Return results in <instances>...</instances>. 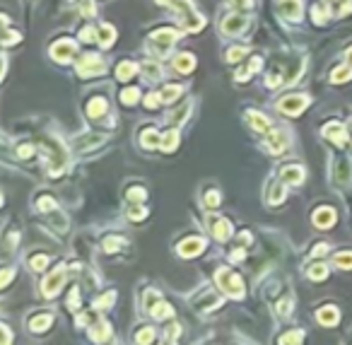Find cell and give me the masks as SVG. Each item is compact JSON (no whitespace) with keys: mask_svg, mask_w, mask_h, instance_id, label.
I'll list each match as a JSON object with an SVG mask.
<instances>
[{"mask_svg":"<svg viewBox=\"0 0 352 345\" xmlns=\"http://www.w3.org/2000/svg\"><path fill=\"white\" fill-rule=\"evenodd\" d=\"M169 5L176 8V10L181 12V22H184V27H186V29H190V32L203 29V17H200V14H196V10H193V5H190L188 0H172Z\"/></svg>","mask_w":352,"mask_h":345,"instance_id":"1","label":"cell"},{"mask_svg":"<svg viewBox=\"0 0 352 345\" xmlns=\"http://www.w3.org/2000/svg\"><path fill=\"white\" fill-rule=\"evenodd\" d=\"M176 39H178V34H176L174 29H157V32L152 34L150 46H152V51H154L157 56H166L172 48H174Z\"/></svg>","mask_w":352,"mask_h":345,"instance_id":"2","label":"cell"},{"mask_svg":"<svg viewBox=\"0 0 352 345\" xmlns=\"http://www.w3.org/2000/svg\"><path fill=\"white\" fill-rule=\"evenodd\" d=\"M217 285L227 292V294H234V297H242V294H244V282H242V278L236 276V273H232V270H220V273H217Z\"/></svg>","mask_w":352,"mask_h":345,"instance_id":"3","label":"cell"},{"mask_svg":"<svg viewBox=\"0 0 352 345\" xmlns=\"http://www.w3.org/2000/svg\"><path fill=\"white\" fill-rule=\"evenodd\" d=\"M63 280H66V270H63V268H56V270H51V273L46 276V280L41 282V292H44L46 297H54L56 292L60 290Z\"/></svg>","mask_w":352,"mask_h":345,"instance_id":"4","label":"cell"},{"mask_svg":"<svg viewBox=\"0 0 352 345\" xmlns=\"http://www.w3.org/2000/svg\"><path fill=\"white\" fill-rule=\"evenodd\" d=\"M306 104H309V99L302 97V94H294V97H284L280 102V111L282 114H290V116H297L302 111L306 109Z\"/></svg>","mask_w":352,"mask_h":345,"instance_id":"5","label":"cell"},{"mask_svg":"<svg viewBox=\"0 0 352 345\" xmlns=\"http://www.w3.org/2000/svg\"><path fill=\"white\" fill-rule=\"evenodd\" d=\"M106 66L102 63V58L99 56H87L84 60H80V66H78V72H80L82 78H87V75H96V72H104Z\"/></svg>","mask_w":352,"mask_h":345,"instance_id":"6","label":"cell"},{"mask_svg":"<svg viewBox=\"0 0 352 345\" xmlns=\"http://www.w3.org/2000/svg\"><path fill=\"white\" fill-rule=\"evenodd\" d=\"M75 54H78V46H75L72 42H66V39H63V42H58L54 48H51V56H54L56 60H60V63L72 60V56H75Z\"/></svg>","mask_w":352,"mask_h":345,"instance_id":"7","label":"cell"},{"mask_svg":"<svg viewBox=\"0 0 352 345\" xmlns=\"http://www.w3.org/2000/svg\"><path fill=\"white\" fill-rule=\"evenodd\" d=\"M203 248H205V239L193 236V239H186V242H181V244H178V254H181V256H186V258H190V256H198Z\"/></svg>","mask_w":352,"mask_h":345,"instance_id":"8","label":"cell"},{"mask_svg":"<svg viewBox=\"0 0 352 345\" xmlns=\"http://www.w3.org/2000/svg\"><path fill=\"white\" fill-rule=\"evenodd\" d=\"M333 222H336V212H333V208H318V210L314 212V224H316V227H321V230L333 227Z\"/></svg>","mask_w":352,"mask_h":345,"instance_id":"9","label":"cell"},{"mask_svg":"<svg viewBox=\"0 0 352 345\" xmlns=\"http://www.w3.org/2000/svg\"><path fill=\"white\" fill-rule=\"evenodd\" d=\"M324 133L333 140V142H338V145H345V140H348V130H345L342 124H328L324 128Z\"/></svg>","mask_w":352,"mask_h":345,"instance_id":"10","label":"cell"},{"mask_svg":"<svg viewBox=\"0 0 352 345\" xmlns=\"http://www.w3.org/2000/svg\"><path fill=\"white\" fill-rule=\"evenodd\" d=\"M210 224H212V234H215L220 242H224V239H230V236H232L230 220H224V218H215Z\"/></svg>","mask_w":352,"mask_h":345,"instance_id":"11","label":"cell"},{"mask_svg":"<svg viewBox=\"0 0 352 345\" xmlns=\"http://www.w3.org/2000/svg\"><path fill=\"white\" fill-rule=\"evenodd\" d=\"M280 10L287 20H292V22H297L299 17H302V2L299 0H282L280 2Z\"/></svg>","mask_w":352,"mask_h":345,"instance_id":"12","label":"cell"},{"mask_svg":"<svg viewBox=\"0 0 352 345\" xmlns=\"http://www.w3.org/2000/svg\"><path fill=\"white\" fill-rule=\"evenodd\" d=\"M244 27H246V20L242 14H232V17H227V20L222 22V32H224V34H239Z\"/></svg>","mask_w":352,"mask_h":345,"instance_id":"13","label":"cell"},{"mask_svg":"<svg viewBox=\"0 0 352 345\" xmlns=\"http://www.w3.org/2000/svg\"><path fill=\"white\" fill-rule=\"evenodd\" d=\"M304 179V169L299 164H292V166H284L282 169V181L284 184H302Z\"/></svg>","mask_w":352,"mask_h":345,"instance_id":"14","label":"cell"},{"mask_svg":"<svg viewBox=\"0 0 352 345\" xmlns=\"http://www.w3.org/2000/svg\"><path fill=\"white\" fill-rule=\"evenodd\" d=\"M142 145H145L148 150L162 148V136H160L154 128H148V130H142Z\"/></svg>","mask_w":352,"mask_h":345,"instance_id":"15","label":"cell"},{"mask_svg":"<svg viewBox=\"0 0 352 345\" xmlns=\"http://www.w3.org/2000/svg\"><path fill=\"white\" fill-rule=\"evenodd\" d=\"M174 68L178 70V72H190V70L196 68V58L190 54H181L174 58Z\"/></svg>","mask_w":352,"mask_h":345,"instance_id":"16","label":"cell"},{"mask_svg":"<svg viewBox=\"0 0 352 345\" xmlns=\"http://www.w3.org/2000/svg\"><path fill=\"white\" fill-rule=\"evenodd\" d=\"M268 148H270L272 154H280V152L287 148V138H284V133H270V136H268Z\"/></svg>","mask_w":352,"mask_h":345,"instance_id":"17","label":"cell"},{"mask_svg":"<svg viewBox=\"0 0 352 345\" xmlns=\"http://www.w3.org/2000/svg\"><path fill=\"white\" fill-rule=\"evenodd\" d=\"M51 324H54V316H51V314H41V316H34L29 321V328L34 333H41V331H46Z\"/></svg>","mask_w":352,"mask_h":345,"instance_id":"18","label":"cell"},{"mask_svg":"<svg viewBox=\"0 0 352 345\" xmlns=\"http://www.w3.org/2000/svg\"><path fill=\"white\" fill-rule=\"evenodd\" d=\"M318 321H321L324 326H336V324H338V309H336V306H324V309L318 312Z\"/></svg>","mask_w":352,"mask_h":345,"instance_id":"19","label":"cell"},{"mask_svg":"<svg viewBox=\"0 0 352 345\" xmlns=\"http://www.w3.org/2000/svg\"><path fill=\"white\" fill-rule=\"evenodd\" d=\"M268 200H270V203H282L284 200V181L282 184H278V181L268 184Z\"/></svg>","mask_w":352,"mask_h":345,"instance_id":"20","label":"cell"},{"mask_svg":"<svg viewBox=\"0 0 352 345\" xmlns=\"http://www.w3.org/2000/svg\"><path fill=\"white\" fill-rule=\"evenodd\" d=\"M108 336H111V326H108L106 321H99V324L92 326V338H94L96 343H104Z\"/></svg>","mask_w":352,"mask_h":345,"instance_id":"21","label":"cell"},{"mask_svg":"<svg viewBox=\"0 0 352 345\" xmlns=\"http://www.w3.org/2000/svg\"><path fill=\"white\" fill-rule=\"evenodd\" d=\"M136 72H138V66H136V63H130V60H123L121 66L116 68V78H118V80H130V78H133Z\"/></svg>","mask_w":352,"mask_h":345,"instance_id":"22","label":"cell"},{"mask_svg":"<svg viewBox=\"0 0 352 345\" xmlns=\"http://www.w3.org/2000/svg\"><path fill=\"white\" fill-rule=\"evenodd\" d=\"M248 124L254 126L256 130H268V128H270V118H266V116L258 114V111H251V114H248Z\"/></svg>","mask_w":352,"mask_h":345,"instance_id":"23","label":"cell"},{"mask_svg":"<svg viewBox=\"0 0 352 345\" xmlns=\"http://www.w3.org/2000/svg\"><path fill=\"white\" fill-rule=\"evenodd\" d=\"M114 39H116V29L111 27V24H102L99 27V44L102 46H111Z\"/></svg>","mask_w":352,"mask_h":345,"instance_id":"24","label":"cell"},{"mask_svg":"<svg viewBox=\"0 0 352 345\" xmlns=\"http://www.w3.org/2000/svg\"><path fill=\"white\" fill-rule=\"evenodd\" d=\"M176 145H178V133L172 128V130H166V133L162 136V150L172 152V150H176Z\"/></svg>","mask_w":352,"mask_h":345,"instance_id":"25","label":"cell"},{"mask_svg":"<svg viewBox=\"0 0 352 345\" xmlns=\"http://www.w3.org/2000/svg\"><path fill=\"white\" fill-rule=\"evenodd\" d=\"M106 111V102L104 99L96 97L94 102H90V106H87V114H90V118H99L102 114Z\"/></svg>","mask_w":352,"mask_h":345,"instance_id":"26","label":"cell"},{"mask_svg":"<svg viewBox=\"0 0 352 345\" xmlns=\"http://www.w3.org/2000/svg\"><path fill=\"white\" fill-rule=\"evenodd\" d=\"M162 102H166V104H172V102H176V99L181 97V87L178 84H169V87H164L162 90Z\"/></svg>","mask_w":352,"mask_h":345,"instance_id":"27","label":"cell"},{"mask_svg":"<svg viewBox=\"0 0 352 345\" xmlns=\"http://www.w3.org/2000/svg\"><path fill=\"white\" fill-rule=\"evenodd\" d=\"M352 78V66H340L333 70V82H345Z\"/></svg>","mask_w":352,"mask_h":345,"instance_id":"28","label":"cell"},{"mask_svg":"<svg viewBox=\"0 0 352 345\" xmlns=\"http://www.w3.org/2000/svg\"><path fill=\"white\" fill-rule=\"evenodd\" d=\"M150 314H152L154 318H169L172 314H174V309H172L169 304L162 302V304H157V306H152V312H150Z\"/></svg>","mask_w":352,"mask_h":345,"instance_id":"29","label":"cell"},{"mask_svg":"<svg viewBox=\"0 0 352 345\" xmlns=\"http://www.w3.org/2000/svg\"><path fill=\"white\" fill-rule=\"evenodd\" d=\"M154 340V328H142V331L136 336V343L138 345H150Z\"/></svg>","mask_w":352,"mask_h":345,"instance_id":"30","label":"cell"},{"mask_svg":"<svg viewBox=\"0 0 352 345\" xmlns=\"http://www.w3.org/2000/svg\"><path fill=\"white\" fill-rule=\"evenodd\" d=\"M188 114H190V104H188V102H186V104H184L181 109L176 111V114H172V118H169V121H172V124H184Z\"/></svg>","mask_w":352,"mask_h":345,"instance_id":"31","label":"cell"},{"mask_svg":"<svg viewBox=\"0 0 352 345\" xmlns=\"http://www.w3.org/2000/svg\"><path fill=\"white\" fill-rule=\"evenodd\" d=\"M299 343H302V333L299 331H290L280 338V345H299Z\"/></svg>","mask_w":352,"mask_h":345,"instance_id":"32","label":"cell"},{"mask_svg":"<svg viewBox=\"0 0 352 345\" xmlns=\"http://www.w3.org/2000/svg\"><path fill=\"white\" fill-rule=\"evenodd\" d=\"M121 99L126 102V104H136L138 99H140V92H138L136 87H128V90H123Z\"/></svg>","mask_w":352,"mask_h":345,"instance_id":"33","label":"cell"},{"mask_svg":"<svg viewBox=\"0 0 352 345\" xmlns=\"http://www.w3.org/2000/svg\"><path fill=\"white\" fill-rule=\"evenodd\" d=\"M246 54H248V48H246V46H234V48H230V51H227V58L236 63V60H239V58H244Z\"/></svg>","mask_w":352,"mask_h":345,"instance_id":"34","label":"cell"},{"mask_svg":"<svg viewBox=\"0 0 352 345\" xmlns=\"http://www.w3.org/2000/svg\"><path fill=\"white\" fill-rule=\"evenodd\" d=\"M348 174H350V164H348L345 160H338V166H336V176H338V181H345L348 179Z\"/></svg>","mask_w":352,"mask_h":345,"instance_id":"35","label":"cell"},{"mask_svg":"<svg viewBox=\"0 0 352 345\" xmlns=\"http://www.w3.org/2000/svg\"><path fill=\"white\" fill-rule=\"evenodd\" d=\"M114 300H116V292H108V294H104V297L94 300V306L96 309H106L108 304H114Z\"/></svg>","mask_w":352,"mask_h":345,"instance_id":"36","label":"cell"},{"mask_svg":"<svg viewBox=\"0 0 352 345\" xmlns=\"http://www.w3.org/2000/svg\"><path fill=\"white\" fill-rule=\"evenodd\" d=\"M128 200H130V203H142V200H145V188H140V186H138V188H130V191H128Z\"/></svg>","mask_w":352,"mask_h":345,"instance_id":"37","label":"cell"},{"mask_svg":"<svg viewBox=\"0 0 352 345\" xmlns=\"http://www.w3.org/2000/svg\"><path fill=\"white\" fill-rule=\"evenodd\" d=\"M326 276H328V268H326V266H314L312 270H309V278H312V280H324Z\"/></svg>","mask_w":352,"mask_h":345,"instance_id":"38","label":"cell"},{"mask_svg":"<svg viewBox=\"0 0 352 345\" xmlns=\"http://www.w3.org/2000/svg\"><path fill=\"white\" fill-rule=\"evenodd\" d=\"M336 263H338L340 268H352V254H338Z\"/></svg>","mask_w":352,"mask_h":345,"instance_id":"39","label":"cell"},{"mask_svg":"<svg viewBox=\"0 0 352 345\" xmlns=\"http://www.w3.org/2000/svg\"><path fill=\"white\" fill-rule=\"evenodd\" d=\"M46 263H48V256H34V258H32V268L41 273V270L46 268Z\"/></svg>","mask_w":352,"mask_h":345,"instance_id":"40","label":"cell"},{"mask_svg":"<svg viewBox=\"0 0 352 345\" xmlns=\"http://www.w3.org/2000/svg\"><path fill=\"white\" fill-rule=\"evenodd\" d=\"M145 215H148V210H145V208H130V212H128V218H130V220H145Z\"/></svg>","mask_w":352,"mask_h":345,"instance_id":"41","label":"cell"},{"mask_svg":"<svg viewBox=\"0 0 352 345\" xmlns=\"http://www.w3.org/2000/svg\"><path fill=\"white\" fill-rule=\"evenodd\" d=\"M154 78H160V68L152 63H145V80H154Z\"/></svg>","mask_w":352,"mask_h":345,"instance_id":"42","label":"cell"},{"mask_svg":"<svg viewBox=\"0 0 352 345\" xmlns=\"http://www.w3.org/2000/svg\"><path fill=\"white\" fill-rule=\"evenodd\" d=\"M121 244H123L121 239H114V236H108L106 242H104V248H106L108 254H114V251H116V248L121 246Z\"/></svg>","mask_w":352,"mask_h":345,"instance_id":"43","label":"cell"},{"mask_svg":"<svg viewBox=\"0 0 352 345\" xmlns=\"http://www.w3.org/2000/svg\"><path fill=\"white\" fill-rule=\"evenodd\" d=\"M17 154H20L22 160H29V157L34 154V145H20V148H17Z\"/></svg>","mask_w":352,"mask_h":345,"instance_id":"44","label":"cell"},{"mask_svg":"<svg viewBox=\"0 0 352 345\" xmlns=\"http://www.w3.org/2000/svg\"><path fill=\"white\" fill-rule=\"evenodd\" d=\"M157 300H160V294H157V292H148V294H145V309L152 312V304H157Z\"/></svg>","mask_w":352,"mask_h":345,"instance_id":"45","label":"cell"},{"mask_svg":"<svg viewBox=\"0 0 352 345\" xmlns=\"http://www.w3.org/2000/svg\"><path fill=\"white\" fill-rule=\"evenodd\" d=\"M205 203H208V208H215L217 203H220V198H217V191H208V196H205Z\"/></svg>","mask_w":352,"mask_h":345,"instance_id":"46","label":"cell"},{"mask_svg":"<svg viewBox=\"0 0 352 345\" xmlns=\"http://www.w3.org/2000/svg\"><path fill=\"white\" fill-rule=\"evenodd\" d=\"M78 5H80V10L84 14H94V8H92V2H90V0H78Z\"/></svg>","mask_w":352,"mask_h":345,"instance_id":"47","label":"cell"},{"mask_svg":"<svg viewBox=\"0 0 352 345\" xmlns=\"http://www.w3.org/2000/svg\"><path fill=\"white\" fill-rule=\"evenodd\" d=\"M160 94H150L148 99H145V106H148V109H154V106H157V104H160Z\"/></svg>","mask_w":352,"mask_h":345,"instance_id":"48","label":"cell"},{"mask_svg":"<svg viewBox=\"0 0 352 345\" xmlns=\"http://www.w3.org/2000/svg\"><path fill=\"white\" fill-rule=\"evenodd\" d=\"M278 312H280V314H290V312H292V302H290V300H282L280 306H278Z\"/></svg>","mask_w":352,"mask_h":345,"instance_id":"49","label":"cell"},{"mask_svg":"<svg viewBox=\"0 0 352 345\" xmlns=\"http://www.w3.org/2000/svg\"><path fill=\"white\" fill-rule=\"evenodd\" d=\"M75 306H80V294H78V288H75L72 294H70V309H75Z\"/></svg>","mask_w":352,"mask_h":345,"instance_id":"50","label":"cell"},{"mask_svg":"<svg viewBox=\"0 0 352 345\" xmlns=\"http://www.w3.org/2000/svg\"><path fill=\"white\" fill-rule=\"evenodd\" d=\"M17 39H20V34H12V32H8V34H5V44H14Z\"/></svg>","mask_w":352,"mask_h":345,"instance_id":"51","label":"cell"},{"mask_svg":"<svg viewBox=\"0 0 352 345\" xmlns=\"http://www.w3.org/2000/svg\"><path fill=\"white\" fill-rule=\"evenodd\" d=\"M326 248H328V246H326V244H318V246L314 248V256H324V251H326Z\"/></svg>","mask_w":352,"mask_h":345,"instance_id":"52","label":"cell"},{"mask_svg":"<svg viewBox=\"0 0 352 345\" xmlns=\"http://www.w3.org/2000/svg\"><path fill=\"white\" fill-rule=\"evenodd\" d=\"M2 345H10V331L2 328Z\"/></svg>","mask_w":352,"mask_h":345,"instance_id":"53","label":"cell"},{"mask_svg":"<svg viewBox=\"0 0 352 345\" xmlns=\"http://www.w3.org/2000/svg\"><path fill=\"white\" fill-rule=\"evenodd\" d=\"M10 278H12V270H5V278H2V285H8V282H10Z\"/></svg>","mask_w":352,"mask_h":345,"instance_id":"54","label":"cell"},{"mask_svg":"<svg viewBox=\"0 0 352 345\" xmlns=\"http://www.w3.org/2000/svg\"><path fill=\"white\" fill-rule=\"evenodd\" d=\"M348 66H352V48H348Z\"/></svg>","mask_w":352,"mask_h":345,"instance_id":"55","label":"cell"},{"mask_svg":"<svg viewBox=\"0 0 352 345\" xmlns=\"http://www.w3.org/2000/svg\"><path fill=\"white\" fill-rule=\"evenodd\" d=\"M157 2H162V5H169V2H172V0H157Z\"/></svg>","mask_w":352,"mask_h":345,"instance_id":"56","label":"cell"}]
</instances>
